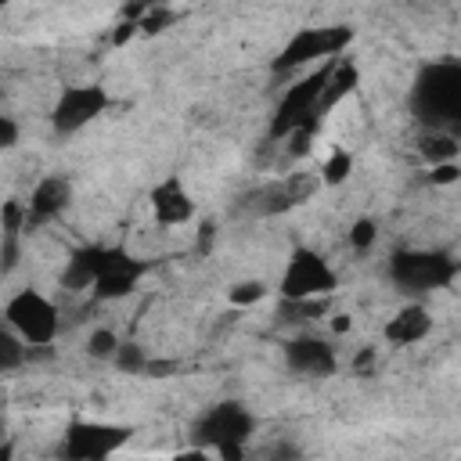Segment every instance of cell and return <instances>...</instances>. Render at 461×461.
<instances>
[{
  "label": "cell",
  "instance_id": "obj_1",
  "mask_svg": "<svg viewBox=\"0 0 461 461\" xmlns=\"http://www.w3.org/2000/svg\"><path fill=\"white\" fill-rule=\"evenodd\" d=\"M4 324L32 349V346H50L58 339V306L50 295H43L40 288H18L14 295H7L4 303Z\"/></svg>",
  "mask_w": 461,
  "mask_h": 461
},
{
  "label": "cell",
  "instance_id": "obj_2",
  "mask_svg": "<svg viewBox=\"0 0 461 461\" xmlns=\"http://www.w3.org/2000/svg\"><path fill=\"white\" fill-rule=\"evenodd\" d=\"M335 288H339V274H335V267H331L317 249L299 245V249L288 252V263H285L281 281H277V292H281L288 303L328 299Z\"/></svg>",
  "mask_w": 461,
  "mask_h": 461
},
{
  "label": "cell",
  "instance_id": "obj_3",
  "mask_svg": "<svg viewBox=\"0 0 461 461\" xmlns=\"http://www.w3.org/2000/svg\"><path fill=\"white\" fill-rule=\"evenodd\" d=\"M414 108L432 126L461 122V65H432L414 86Z\"/></svg>",
  "mask_w": 461,
  "mask_h": 461
},
{
  "label": "cell",
  "instance_id": "obj_4",
  "mask_svg": "<svg viewBox=\"0 0 461 461\" xmlns=\"http://www.w3.org/2000/svg\"><path fill=\"white\" fill-rule=\"evenodd\" d=\"M112 104L108 90L101 83H72V86H61L54 104H50V126L58 133H79L83 126H90L94 119L104 115V108Z\"/></svg>",
  "mask_w": 461,
  "mask_h": 461
},
{
  "label": "cell",
  "instance_id": "obj_5",
  "mask_svg": "<svg viewBox=\"0 0 461 461\" xmlns=\"http://www.w3.org/2000/svg\"><path fill=\"white\" fill-rule=\"evenodd\" d=\"M349 29L342 25H324V29H299L285 47L281 54L274 58V72H292V68H303L310 61H331L339 58V50L349 43Z\"/></svg>",
  "mask_w": 461,
  "mask_h": 461
},
{
  "label": "cell",
  "instance_id": "obj_6",
  "mask_svg": "<svg viewBox=\"0 0 461 461\" xmlns=\"http://www.w3.org/2000/svg\"><path fill=\"white\" fill-rule=\"evenodd\" d=\"M249 432H252V414L234 400L216 403L212 411H205L198 418V439H205L209 450L223 454V457H238Z\"/></svg>",
  "mask_w": 461,
  "mask_h": 461
},
{
  "label": "cell",
  "instance_id": "obj_7",
  "mask_svg": "<svg viewBox=\"0 0 461 461\" xmlns=\"http://www.w3.org/2000/svg\"><path fill=\"white\" fill-rule=\"evenodd\" d=\"M126 429L122 425H108V421H76L65 432L61 454L72 461H101L108 454H115L126 443Z\"/></svg>",
  "mask_w": 461,
  "mask_h": 461
},
{
  "label": "cell",
  "instance_id": "obj_8",
  "mask_svg": "<svg viewBox=\"0 0 461 461\" xmlns=\"http://www.w3.org/2000/svg\"><path fill=\"white\" fill-rule=\"evenodd\" d=\"M393 277L400 288L432 292L454 277V263L439 252H400V256H393Z\"/></svg>",
  "mask_w": 461,
  "mask_h": 461
},
{
  "label": "cell",
  "instance_id": "obj_9",
  "mask_svg": "<svg viewBox=\"0 0 461 461\" xmlns=\"http://www.w3.org/2000/svg\"><path fill=\"white\" fill-rule=\"evenodd\" d=\"M148 205H151V216L158 227H184L194 216V198L187 194V187L176 176L158 180L148 194Z\"/></svg>",
  "mask_w": 461,
  "mask_h": 461
},
{
  "label": "cell",
  "instance_id": "obj_10",
  "mask_svg": "<svg viewBox=\"0 0 461 461\" xmlns=\"http://www.w3.org/2000/svg\"><path fill=\"white\" fill-rule=\"evenodd\" d=\"M432 331V313L421 303H407L400 306L385 324H382V339L389 346H414Z\"/></svg>",
  "mask_w": 461,
  "mask_h": 461
},
{
  "label": "cell",
  "instance_id": "obj_11",
  "mask_svg": "<svg viewBox=\"0 0 461 461\" xmlns=\"http://www.w3.org/2000/svg\"><path fill=\"white\" fill-rule=\"evenodd\" d=\"M285 360H288L292 371L313 375V378L331 375L335 364H339V360H335V349H331L328 342H321V339H295V342H288V346H285Z\"/></svg>",
  "mask_w": 461,
  "mask_h": 461
},
{
  "label": "cell",
  "instance_id": "obj_12",
  "mask_svg": "<svg viewBox=\"0 0 461 461\" xmlns=\"http://www.w3.org/2000/svg\"><path fill=\"white\" fill-rule=\"evenodd\" d=\"M68 202H72V184H68L65 176L50 173V176H40V180L32 184L25 209H29V216H32V220H40V223H43V220H54Z\"/></svg>",
  "mask_w": 461,
  "mask_h": 461
},
{
  "label": "cell",
  "instance_id": "obj_13",
  "mask_svg": "<svg viewBox=\"0 0 461 461\" xmlns=\"http://www.w3.org/2000/svg\"><path fill=\"white\" fill-rule=\"evenodd\" d=\"M349 173H353V155L346 151V148H335L328 158H324V166H321V180L324 184H346L349 180Z\"/></svg>",
  "mask_w": 461,
  "mask_h": 461
},
{
  "label": "cell",
  "instance_id": "obj_14",
  "mask_svg": "<svg viewBox=\"0 0 461 461\" xmlns=\"http://www.w3.org/2000/svg\"><path fill=\"white\" fill-rule=\"evenodd\" d=\"M119 349V335L112 328H94L90 339H86V353L97 357V360H112Z\"/></svg>",
  "mask_w": 461,
  "mask_h": 461
},
{
  "label": "cell",
  "instance_id": "obj_15",
  "mask_svg": "<svg viewBox=\"0 0 461 461\" xmlns=\"http://www.w3.org/2000/svg\"><path fill=\"white\" fill-rule=\"evenodd\" d=\"M375 238H378V223H375L371 216H360V220H353V227L346 230V241H349L357 252H367V249L375 245Z\"/></svg>",
  "mask_w": 461,
  "mask_h": 461
},
{
  "label": "cell",
  "instance_id": "obj_16",
  "mask_svg": "<svg viewBox=\"0 0 461 461\" xmlns=\"http://www.w3.org/2000/svg\"><path fill=\"white\" fill-rule=\"evenodd\" d=\"M227 299L234 303V306H252V303H263L267 299V285L263 281H238V285H230L227 288Z\"/></svg>",
  "mask_w": 461,
  "mask_h": 461
},
{
  "label": "cell",
  "instance_id": "obj_17",
  "mask_svg": "<svg viewBox=\"0 0 461 461\" xmlns=\"http://www.w3.org/2000/svg\"><path fill=\"white\" fill-rule=\"evenodd\" d=\"M115 367H122L126 375H133V371H144L148 367V357H144V349L137 346V342H119V349H115Z\"/></svg>",
  "mask_w": 461,
  "mask_h": 461
},
{
  "label": "cell",
  "instance_id": "obj_18",
  "mask_svg": "<svg viewBox=\"0 0 461 461\" xmlns=\"http://www.w3.org/2000/svg\"><path fill=\"white\" fill-rule=\"evenodd\" d=\"M421 151H425V158H432V166H436V162H450V158L457 155V144H454L450 137H429V140L421 144Z\"/></svg>",
  "mask_w": 461,
  "mask_h": 461
},
{
  "label": "cell",
  "instance_id": "obj_19",
  "mask_svg": "<svg viewBox=\"0 0 461 461\" xmlns=\"http://www.w3.org/2000/svg\"><path fill=\"white\" fill-rule=\"evenodd\" d=\"M454 180H461V166H457L454 158L432 166V184H454Z\"/></svg>",
  "mask_w": 461,
  "mask_h": 461
},
{
  "label": "cell",
  "instance_id": "obj_20",
  "mask_svg": "<svg viewBox=\"0 0 461 461\" xmlns=\"http://www.w3.org/2000/svg\"><path fill=\"white\" fill-rule=\"evenodd\" d=\"M18 144V122H14V115H0V148H14Z\"/></svg>",
  "mask_w": 461,
  "mask_h": 461
},
{
  "label": "cell",
  "instance_id": "obj_21",
  "mask_svg": "<svg viewBox=\"0 0 461 461\" xmlns=\"http://www.w3.org/2000/svg\"><path fill=\"white\" fill-rule=\"evenodd\" d=\"M4 4H11V0H4Z\"/></svg>",
  "mask_w": 461,
  "mask_h": 461
}]
</instances>
